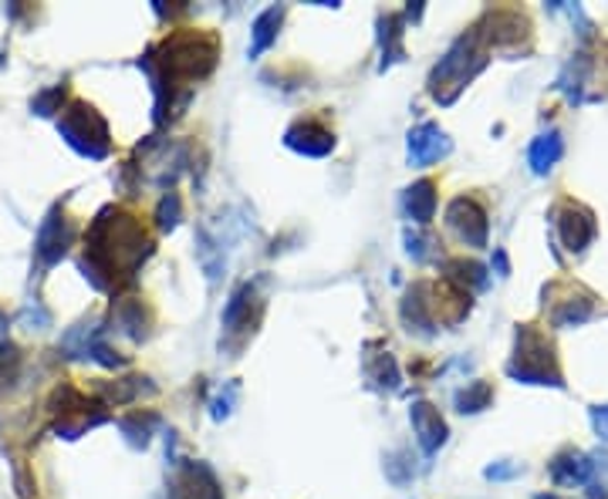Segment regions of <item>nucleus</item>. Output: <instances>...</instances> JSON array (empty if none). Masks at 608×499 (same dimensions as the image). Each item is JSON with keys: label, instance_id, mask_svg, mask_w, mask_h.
I'll use <instances>...</instances> for the list:
<instances>
[{"label": "nucleus", "instance_id": "nucleus-31", "mask_svg": "<svg viewBox=\"0 0 608 499\" xmlns=\"http://www.w3.org/2000/svg\"><path fill=\"white\" fill-rule=\"evenodd\" d=\"M61 101H64V85H55V88H48V92H41L38 98H34L31 109L38 115H55V112H61Z\"/></svg>", "mask_w": 608, "mask_h": 499}, {"label": "nucleus", "instance_id": "nucleus-22", "mask_svg": "<svg viewBox=\"0 0 608 499\" xmlns=\"http://www.w3.org/2000/svg\"><path fill=\"white\" fill-rule=\"evenodd\" d=\"M112 325L122 334H129L132 341H142L150 334V314H146V307H142V301H119L112 307Z\"/></svg>", "mask_w": 608, "mask_h": 499}, {"label": "nucleus", "instance_id": "nucleus-14", "mask_svg": "<svg viewBox=\"0 0 608 499\" xmlns=\"http://www.w3.org/2000/svg\"><path fill=\"white\" fill-rule=\"evenodd\" d=\"M403 320L409 331H419L426 338H433L440 331L437 307H433V283H413L409 294L403 297Z\"/></svg>", "mask_w": 608, "mask_h": 499}, {"label": "nucleus", "instance_id": "nucleus-11", "mask_svg": "<svg viewBox=\"0 0 608 499\" xmlns=\"http://www.w3.org/2000/svg\"><path fill=\"white\" fill-rule=\"evenodd\" d=\"M406 153L416 169H426V166H437L440 159H446L453 153V142L437 122H419L406 138Z\"/></svg>", "mask_w": 608, "mask_h": 499}, {"label": "nucleus", "instance_id": "nucleus-1", "mask_svg": "<svg viewBox=\"0 0 608 499\" xmlns=\"http://www.w3.org/2000/svg\"><path fill=\"white\" fill-rule=\"evenodd\" d=\"M153 257V240L142 230V223L126 209H102L88 236H85V257H82V273L95 283L98 291H119L126 283L135 280Z\"/></svg>", "mask_w": 608, "mask_h": 499}, {"label": "nucleus", "instance_id": "nucleus-18", "mask_svg": "<svg viewBox=\"0 0 608 499\" xmlns=\"http://www.w3.org/2000/svg\"><path fill=\"white\" fill-rule=\"evenodd\" d=\"M403 34H406V17H403V14H385V17H379V48H382L379 71H385V68H392L396 61L406 58Z\"/></svg>", "mask_w": 608, "mask_h": 499}, {"label": "nucleus", "instance_id": "nucleus-21", "mask_svg": "<svg viewBox=\"0 0 608 499\" xmlns=\"http://www.w3.org/2000/svg\"><path fill=\"white\" fill-rule=\"evenodd\" d=\"M366 378L372 381V388L379 391H400L403 388V375H400V365L392 358L389 351H379V354H366Z\"/></svg>", "mask_w": 608, "mask_h": 499}, {"label": "nucleus", "instance_id": "nucleus-6", "mask_svg": "<svg viewBox=\"0 0 608 499\" xmlns=\"http://www.w3.org/2000/svg\"><path fill=\"white\" fill-rule=\"evenodd\" d=\"M51 409L61 415V418L55 422V433H58L61 439H79L82 433L95 429V425L109 422V415L102 412L105 405L88 402V399L82 395V391H75L71 385H61V388L55 391Z\"/></svg>", "mask_w": 608, "mask_h": 499}, {"label": "nucleus", "instance_id": "nucleus-32", "mask_svg": "<svg viewBox=\"0 0 608 499\" xmlns=\"http://www.w3.org/2000/svg\"><path fill=\"white\" fill-rule=\"evenodd\" d=\"M524 473V466H521V462H493V466H487L484 470V476L487 479H514V476H521Z\"/></svg>", "mask_w": 608, "mask_h": 499}, {"label": "nucleus", "instance_id": "nucleus-35", "mask_svg": "<svg viewBox=\"0 0 608 499\" xmlns=\"http://www.w3.org/2000/svg\"><path fill=\"white\" fill-rule=\"evenodd\" d=\"M534 499H561V496H551V492H538V496H534Z\"/></svg>", "mask_w": 608, "mask_h": 499}, {"label": "nucleus", "instance_id": "nucleus-30", "mask_svg": "<svg viewBox=\"0 0 608 499\" xmlns=\"http://www.w3.org/2000/svg\"><path fill=\"white\" fill-rule=\"evenodd\" d=\"M237 391H240V385H237V381H227V388H220V391H217V399L210 402V415L217 418V422H224V418H227V415L234 412Z\"/></svg>", "mask_w": 608, "mask_h": 499}, {"label": "nucleus", "instance_id": "nucleus-9", "mask_svg": "<svg viewBox=\"0 0 608 499\" xmlns=\"http://www.w3.org/2000/svg\"><path fill=\"white\" fill-rule=\"evenodd\" d=\"M166 499H224V489H220L217 473H213L206 462L187 459L172 470Z\"/></svg>", "mask_w": 608, "mask_h": 499}, {"label": "nucleus", "instance_id": "nucleus-27", "mask_svg": "<svg viewBox=\"0 0 608 499\" xmlns=\"http://www.w3.org/2000/svg\"><path fill=\"white\" fill-rule=\"evenodd\" d=\"M98 391L105 395V402L129 405V402H135V399L142 395V391H146V395H153L156 385H150V378H122V381H116V385H102Z\"/></svg>", "mask_w": 608, "mask_h": 499}, {"label": "nucleus", "instance_id": "nucleus-2", "mask_svg": "<svg viewBox=\"0 0 608 499\" xmlns=\"http://www.w3.org/2000/svg\"><path fill=\"white\" fill-rule=\"evenodd\" d=\"M220 41L217 34L206 31H180L169 34L159 48H150L139 58V68L146 71L153 92H156V109L166 101V112L172 115V92L183 88V95L193 98V85L203 82L213 68H217ZM166 112L159 122H166Z\"/></svg>", "mask_w": 608, "mask_h": 499}, {"label": "nucleus", "instance_id": "nucleus-20", "mask_svg": "<svg viewBox=\"0 0 608 499\" xmlns=\"http://www.w3.org/2000/svg\"><path fill=\"white\" fill-rule=\"evenodd\" d=\"M403 209L406 217L419 227H426L437 217V183L433 180H419L403 193Z\"/></svg>", "mask_w": 608, "mask_h": 499}, {"label": "nucleus", "instance_id": "nucleus-4", "mask_svg": "<svg viewBox=\"0 0 608 499\" xmlns=\"http://www.w3.org/2000/svg\"><path fill=\"white\" fill-rule=\"evenodd\" d=\"M508 375L521 385H551V388H564L558 358L551 341L534 328V325H521L514 334V354L508 362Z\"/></svg>", "mask_w": 608, "mask_h": 499}, {"label": "nucleus", "instance_id": "nucleus-24", "mask_svg": "<svg viewBox=\"0 0 608 499\" xmlns=\"http://www.w3.org/2000/svg\"><path fill=\"white\" fill-rule=\"evenodd\" d=\"M156 425H163V418L156 415V412H132V415H122L119 418V429L126 433V439H129V446L132 449H146L150 442H153V429Z\"/></svg>", "mask_w": 608, "mask_h": 499}, {"label": "nucleus", "instance_id": "nucleus-23", "mask_svg": "<svg viewBox=\"0 0 608 499\" xmlns=\"http://www.w3.org/2000/svg\"><path fill=\"white\" fill-rule=\"evenodd\" d=\"M281 21H284V8H267L254 17V27H250V58H261L277 41Z\"/></svg>", "mask_w": 608, "mask_h": 499}, {"label": "nucleus", "instance_id": "nucleus-5", "mask_svg": "<svg viewBox=\"0 0 608 499\" xmlns=\"http://www.w3.org/2000/svg\"><path fill=\"white\" fill-rule=\"evenodd\" d=\"M58 132L71 149L85 159H109L112 138H109V122H105L88 101H71L58 119Z\"/></svg>", "mask_w": 608, "mask_h": 499}, {"label": "nucleus", "instance_id": "nucleus-26", "mask_svg": "<svg viewBox=\"0 0 608 499\" xmlns=\"http://www.w3.org/2000/svg\"><path fill=\"white\" fill-rule=\"evenodd\" d=\"M453 402H456V412L477 415V412L490 409V402H493V385L477 378V381H470L467 388H460L456 395H453Z\"/></svg>", "mask_w": 608, "mask_h": 499}, {"label": "nucleus", "instance_id": "nucleus-28", "mask_svg": "<svg viewBox=\"0 0 608 499\" xmlns=\"http://www.w3.org/2000/svg\"><path fill=\"white\" fill-rule=\"evenodd\" d=\"M180 220H183V199H180V193H166L163 199H159V206H156V227L163 230V233H172L176 227H180Z\"/></svg>", "mask_w": 608, "mask_h": 499}, {"label": "nucleus", "instance_id": "nucleus-25", "mask_svg": "<svg viewBox=\"0 0 608 499\" xmlns=\"http://www.w3.org/2000/svg\"><path fill=\"white\" fill-rule=\"evenodd\" d=\"M446 280L450 283H456L460 291H467V294H474V291H484L487 288V267H480L477 260H450L446 264Z\"/></svg>", "mask_w": 608, "mask_h": 499}, {"label": "nucleus", "instance_id": "nucleus-16", "mask_svg": "<svg viewBox=\"0 0 608 499\" xmlns=\"http://www.w3.org/2000/svg\"><path fill=\"white\" fill-rule=\"evenodd\" d=\"M595 317V294L588 288H568V294L561 301H555L551 307V325L555 328H582Z\"/></svg>", "mask_w": 608, "mask_h": 499}, {"label": "nucleus", "instance_id": "nucleus-3", "mask_svg": "<svg viewBox=\"0 0 608 499\" xmlns=\"http://www.w3.org/2000/svg\"><path fill=\"white\" fill-rule=\"evenodd\" d=\"M487 48L490 45H487L480 27L460 34V38L450 45V51L437 61V68L429 71V95H433L440 105H453L456 95L487 68V61H490Z\"/></svg>", "mask_w": 608, "mask_h": 499}, {"label": "nucleus", "instance_id": "nucleus-33", "mask_svg": "<svg viewBox=\"0 0 608 499\" xmlns=\"http://www.w3.org/2000/svg\"><path fill=\"white\" fill-rule=\"evenodd\" d=\"M592 425H595V436L601 442H608V405H595L592 409Z\"/></svg>", "mask_w": 608, "mask_h": 499}, {"label": "nucleus", "instance_id": "nucleus-15", "mask_svg": "<svg viewBox=\"0 0 608 499\" xmlns=\"http://www.w3.org/2000/svg\"><path fill=\"white\" fill-rule=\"evenodd\" d=\"M284 146L298 156H308V159H325L335 149V135L321 122L308 119V122H295L288 132H284Z\"/></svg>", "mask_w": 608, "mask_h": 499}, {"label": "nucleus", "instance_id": "nucleus-17", "mask_svg": "<svg viewBox=\"0 0 608 499\" xmlns=\"http://www.w3.org/2000/svg\"><path fill=\"white\" fill-rule=\"evenodd\" d=\"M551 483L555 486H592L595 483V466H592V455L579 452V449H564L551 459Z\"/></svg>", "mask_w": 608, "mask_h": 499}, {"label": "nucleus", "instance_id": "nucleus-34", "mask_svg": "<svg viewBox=\"0 0 608 499\" xmlns=\"http://www.w3.org/2000/svg\"><path fill=\"white\" fill-rule=\"evenodd\" d=\"M493 264H497V277H508L511 273V260L504 249H493Z\"/></svg>", "mask_w": 608, "mask_h": 499}, {"label": "nucleus", "instance_id": "nucleus-19", "mask_svg": "<svg viewBox=\"0 0 608 499\" xmlns=\"http://www.w3.org/2000/svg\"><path fill=\"white\" fill-rule=\"evenodd\" d=\"M561 156H564V138H561L558 129H551V132H545V135H538L530 142L527 166H530L534 175H548L561 162Z\"/></svg>", "mask_w": 608, "mask_h": 499}, {"label": "nucleus", "instance_id": "nucleus-10", "mask_svg": "<svg viewBox=\"0 0 608 499\" xmlns=\"http://www.w3.org/2000/svg\"><path fill=\"white\" fill-rule=\"evenodd\" d=\"M71 240H75V227L68 223L61 206H55L48 217H45L41 230H38V240H34V257H38L41 267H55L68 254Z\"/></svg>", "mask_w": 608, "mask_h": 499}, {"label": "nucleus", "instance_id": "nucleus-12", "mask_svg": "<svg viewBox=\"0 0 608 499\" xmlns=\"http://www.w3.org/2000/svg\"><path fill=\"white\" fill-rule=\"evenodd\" d=\"M261 320V297H258V283L243 280L240 288L230 294L224 307V328L227 334H250L254 325Z\"/></svg>", "mask_w": 608, "mask_h": 499}, {"label": "nucleus", "instance_id": "nucleus-8", "mask_svg": "<svg viewBox=\"0 0 608 499\" xmlns=\"http://www.w3.org/2000/svg\"><path fill=\"white\" fill-rule=\"evenodd\" d=\"M446 227L456 233L460 243H467L474 249H484L490 243V220L487 209L474 196H456L446 206Z\"/></svg>", "mask_w": 608, "mask_h": 499}, {"label": "nucleus", "instance_id": "nucleus-13", "mask_svg": "<svg viewBox=\"0 0 608 499\" xmlns=\"http://www.w3.org/2000/svg\"><path fill=\"white\" fill-rule=\"evenodd\" d=\"M409 422H413V433H416V442H419L422 455H437L446 446L450 429H446V422H443V415L433 402H413Z\"/></svg>", "mask_w": 608, "mask_h": 499}, {"label": "nucleus", "instance_id": "nucleus-29", "mask_svg": "<svg viewBox=\"0 0 608 499\" xmlns=\"http://www.w3.org/2000/svg\"><path fill=\"white\" fill-rule=\"evenodd\" d=\"M21 375V351L11 341H0V391L11 388Z\"/></svg>", "mask_w": 608, "mask_h": 499}, {"label": "nucleus", "instance_id": "nucleus-7", "mask_svg": "<svg viewBox=\"0 0 608 499\" xmlns=\"http://www.w3.org/2000/svg\"><path fill=\"white\" fill-rule=\"evenodd\" d=\"M551 220H555V233H558V240H561V246L568 249V254H585L598 236L595 212L582 203H561L551 212Z\"/></svg>", "mask_w": 608, "mask_h": 499}]
</instances>
